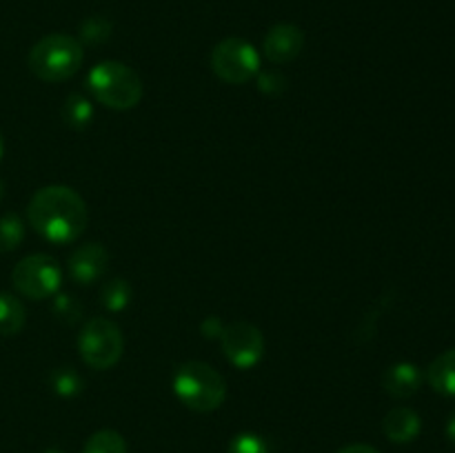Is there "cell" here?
Segmentation results:
<instances>
[{
  "mask_svg": "<svg viewBox=\"0 0 455 453\" xmlns=\"http://www.w3.org/2000/svg\"><path fill=\"white\" fill-rule=\"evenodd\" d=\"M107 262H109L107 249L98 242H89L71 253L67 269L78 284H93L100 275H105Z\"/></svg>",
  "mask_w": 455,
  "mask_h": 453,
  "instance_id": "10",
  "label": "cell"
},
{
  "mask_svg": "<svg viewBox=\"0 0 455 453\" xmlns=\"http://www.w3.org/2000/svg\"><path fill=\"white\" fill-rule=\"evenodd\" d=\"M129 298H132V289H129L127 280L114 278L102 287L100 300L102 305L109 311H120L129 305Z\"/></svg>",
  "mask_w": 455,
  "mask_h": 453,
  "instance_id": "18",
  "label": "cell"
},
{
  "mask_svg": "<svg viewBox=\"0 0 455 453\" xmlns=\"http://www.w3.org/2000/svg\"><path fill=\"white\" fill-rule=\"evenodd\" d=\"M84 60L83 43L74 36L49 34L31 47L27 65L44 83H62L80 71Z\"/></svg>",
  "mask_w": 455,
  "mask_h": 453,
  "instance_id": "2",
  "label": "cell"
},
{
  "mask_svg": "<svg viewBox=\"0 0 455 453\" xmlns=\"http://www.w3.org/2000/svg\"><path fill=\"white\" fill-rule=\"evenodd\" d=\"M53 311H56L58 318L74 322L80 315V305L76 302L74 296H58L56 302H53Z\"/></svg>",
  "mask_w": 455,
  "mask_h": 453,
  "instance_id": "21",
  "label": "cell"
},
{
  "mask_svg": "<svg viewBox=\"0 0 455 453\" xmlns=\"http://www.w3.org/2000/svg\"><path fill=\"white\" fill-rule=\"evenodd\" d=\"M89 91L98 102L116 111L133 109L142 100V80L129 65L118 60L98 62L87 76Z\"/></svg>",
  "mask_w": 455,
  "mask_h": 453,
  "instance_id": "3",
  "label": "cell"
},
{
  "mask_svg": "<svg viewBox=\"0 0 455 453\" xmlns=\"http://www.w3.org/2000/svg\"><path fill=\"white\" fill-rule=\"evenodd\" d=\"M422 380H425V376L411 362H398L382 373V386H385V391L391 398L398 400L411 398L413 393H418V389L422 386Z\"/></svg>",
  "mask_w": 455,
  "mask_h": 453,
  "instance_id": "11",
  "label": "cell"
},
{
  "mask_svg": "<svg viewBox=\"0 0 455 453\" xmlns=\"http://www.w3.org/2000/svg\"><path fill=\"white\" fill-rule=\"evenodd\" d=\"M258 87L265 93H278L284 89V78L280 74H275V71H265L258 78Z\"/></svg>",
  "mask_w": 455,
  "mask_h": 453,
  "instance_id": "22",
  "label": "cell"
},
{
  "mask_svg": "<svg viewBox=\"0 0 455 453\" xmlns=\"http://www.w3.org/2000/svg\"><path fill=\"white\" fill-rule=\"evenodd\" d=\"M44 453H65V451H60V449H49V451H44Z\"/></svg>",
  "mask_w": 455,
  "mask_h": 453,
  "instance_id": "27",
  "label": "cell"
},
{
  "mask_svg": "<svg viewBox=\"0 0 455 453\" xmlns=\"http://www.w3.org/2000/svg\"><path fill=\"white\" fill-rule=\"evenodd\" d=\"M3 195H4V185H3V180H0V200H3Z\"/></svg>",
  "mask_w": 455,
  "mask_h": 453,
  "instance_id": "26",
  "label": "cell"
},
{
  "mask_svg": "<svg viewBox=\"0 0 455 453\" xmlns=\"http://www.w3.org/2000/svg\"><path fill=\"white\" fill-rule=\"evenodd\" d=\"M25 306L12 293H0V336H16L25 327Z\"/></svg>",
  "mask_w": 455,
  "mask_h": 453,
  "instance_id": "14",
  "label": "cell"
},
{
  "mask_svg": "<svg viewBox=\"0 0 455 453\" xmlns=\"http://www.w3.org/2000/svg\"><path fill=\"white\" fill-rule=\"evenodd\" d=\"M123 331L118 324L107 318H92L78 336L80 358L98 371L114 367L123 358Z\"/></svg>",
  "mask_w": 455,
  "mask_h": 453,
  "instance_id": "5",
  "label": "cell"
},
{
  "mask_svg": "<svg viewBox=\"0 0 455 453\" xmlns=\"http://www.w3.org/2000/svg\"><path fill=\"white\" fill-rule=\"evenodd\" d=\"M447 438L455 444V411L451 413V417H449L447 422Z\"/></svg>",
  "mask_w": 455,
  "mask_h": 453,
  "instance_id": "24",
  "label": "cell"
},
{
  "mask_svg": "<svg viewBox=\"0 0 455 453\" xmlns=\"http://www.w3.org/2000/svg\"><path fill=\"white\" fill-rule=\"evenodd\" d=\"M93 118V107L80 93H71L67 96L65 105H62V120L74 129H84Z\"/></svg>",
  "mask_w": 455,
  "mask_h": 453,
  "instance_id": "15",
  "label": "cell"
},
{
  "mask_svg": "<svg viewBox=\"0 0 455 453\" xmlns=\"http://www.w3.org/2000/svg\"><path fill=\"white\" fill-rule=\"evenodd\" d=\"M427 380L435 393L455 398V349L444 351L429 364Z\"/></svg>",
  "mask_w": 455,
  "mask_h": 453,
  "instance_id": "13",
  "label": "cell"
},
{
  "mask_svg": "<svg viewBox=\"0 0 455 453\" xmlns=\"http://www.w3.org/2000/svg\"><path fill=\"white\" fill-rule=\"evenodd\" d=\"M385 435L395 444H407L420 435L422 420L413 409L409 407H395L387 413L385 417Z\"/></svg>",
  "mask_w": 455,
  "mask_h": 453,
  "instance_id": "12",
  "label": "cell"
},
{
  "mask_svg": "<svg viewBox=\"0 0 455 453\" xmlns=\"http://www.w3.org/2000/svg\"><path fill=\"white\" fill-rule=\"evenodd\" d=\"M52 385L56 389V393L65 395V398H71V395L80 393V389H83V380H80V376L71 367L53 371Z\"/></svg>",
  "mask_w": 455,
  "mask_h": 453,
  "instance_id": "19",
  "label": "cell"
},
{
  "mask_svg": "<svg viewBox=\"0 0 455 453\" xmlns=\"http://www.w3.org/2000/svg\"><path fill=\"white\" fill-rule=\"evenodd\" d=\"M12 282L18 293L31 300H44L52 298L60 289L62 269L47 253H34L27 256L13 266Z\"/></svg>",
  "mask_w": 455,
  "mask_h": 453,
  "instance_id": "6",
  "label": "cell"
},
{
  "mask_svg": "<svg viewBox=\"0 0 455 453\" xmlns=\"http://www.w3.org/2000/svg\"><path fill=\"white\" fill-rule=\"evenodd\" d=\"M27 218L36 234L53 244H69L83 235L87 226V204L78 191L65 185L43 187L27 207Z\"/></svg>",
  "mask_w": 455,
  "mask_h": 453,
  "instance_id": "1",
  "label": "cell"
},
{
  "mask_svg": "<svg viewBox=\"0 0 455 453\" xmlns=\"http://www.w3.org/2000/svg\"><path fill=\"white\" fill-rule=\"evenodd\" d=\"M173 393L187 409L198 413L216 411L227 398V382L204 362H185L173 376Z\"/></svg>",
  "mask_w": 455,
  "mask_h": 453,
  "instance_id": "4",
  "label": "cell"
},
{
  "mask_svg": "<svg viewBox=\"0 0 455 453\" xmlns=\"http://www.w3.org/2000/svg\"><path fill=\"white\" fill-rule=\"evenodd\" d=\"M302 47H305V34H302L300 27L291 25V22L274 25L262 40V53L274 65L291 62L293 58L300 56Z\"/></svg>",
  "mask_w": 455,
  "mask_h": 453,
  "instance_id": "9",
  "label": "cell"
},
{
  "mask_svg": "<svg viewBox=\"0 0 455 453\" xmlns=\"http://www.w3.org/2000/svg\"><path fill=\"white\" fill-rule=\"evenodd\" d=\"M25 238V226L16 213H4L0 216V251L9 253L20 247Z\"/></svg>",
  "mask_w": 455,
  "mask_h": 453,
  "instance_id": "17",
  "label": "cell"
},
{
  "mask_svg": "<svg viewBox=\"0 0 455 453\" xmlns=\"http://www.w3.org/2000/svg\"><path fill=\"white\" fill-rule=\"evenodd\" d=\"M212 69L229 84H244L260 71V53L244 38H225L213 47Z\"/></svg>",
  "mask_w": 455,
  "mask_h": 453,
  "instance_id": "7",
  "label": "cell"
},
{
  "mask_svg": "<svg viewBox=\"0 0 455 453\" xmlns=\"http://www.w3.org/2000/svg\"><path fill=\"white\" fill-rule=\"evenodd\" d=\"M220 342L225 358L235 369H253L265 355V336L251 322H231L220 329Z\"/></svg>",
  "mask_w": 455,
  "mask_h": 453,
  "instance_id": "8",
  "label": "cell"
},
{
  "mask_svg": "<svg viewBox=\"0 0 455 453\" xmlns=\"http://www.w3.org/2000/svg\"><path fill=\"white\" fill-rule=\"evenodd\" d=\"M227 453H269V444L256 433H238L229 442Z\"/></svg>",
  "mask_w": 455,
  "mask_h": 453,
  "instance_id": "20",
  "label": "cell"
},
{
  "mask_svg": "<svg viewBox=\"0 0 455 453\" xmlns=\"http://www.w3.org/2000/svg\"><path fill=\"white\" fill-rule=\"evenodd\" d=\"M3 151H4V142H3V133H0V158H3Z\"/></svg>",
  "mask_w": 455,
  "mask_h": 453,
  "instance_id": "25",
  "label": "cell"
},
{
  "mask_svg": "<svg viewBox=\"0 0 455 453\" xmlns=\"http://www.w3.org/2000/svg\"><path fill=\"white\" fill-rule=\"evenodd\" d=\"M83 453H127V442L118 431L102 429L84 442Z\"/></svg>",
  "mask_w": 455,
  "mask_h": 453,
  "instance_id": "16",
  "label": "cell"
},
{
  "mask_svg": "<svg viewBox=\"0 0 455 453\" xmlns=\"http://www.w3.org/2000/svg\"><path fill=\"white\" fill-rule=\"evenodd\" d=\"M338 453H380L376 447H369V444H349V447L340 449Z\"/></svg>",
  "mask_w": 455,
  "mask_h": 453,
  "instance_id": "23",
  "label": "cell"
}]
</instances>
